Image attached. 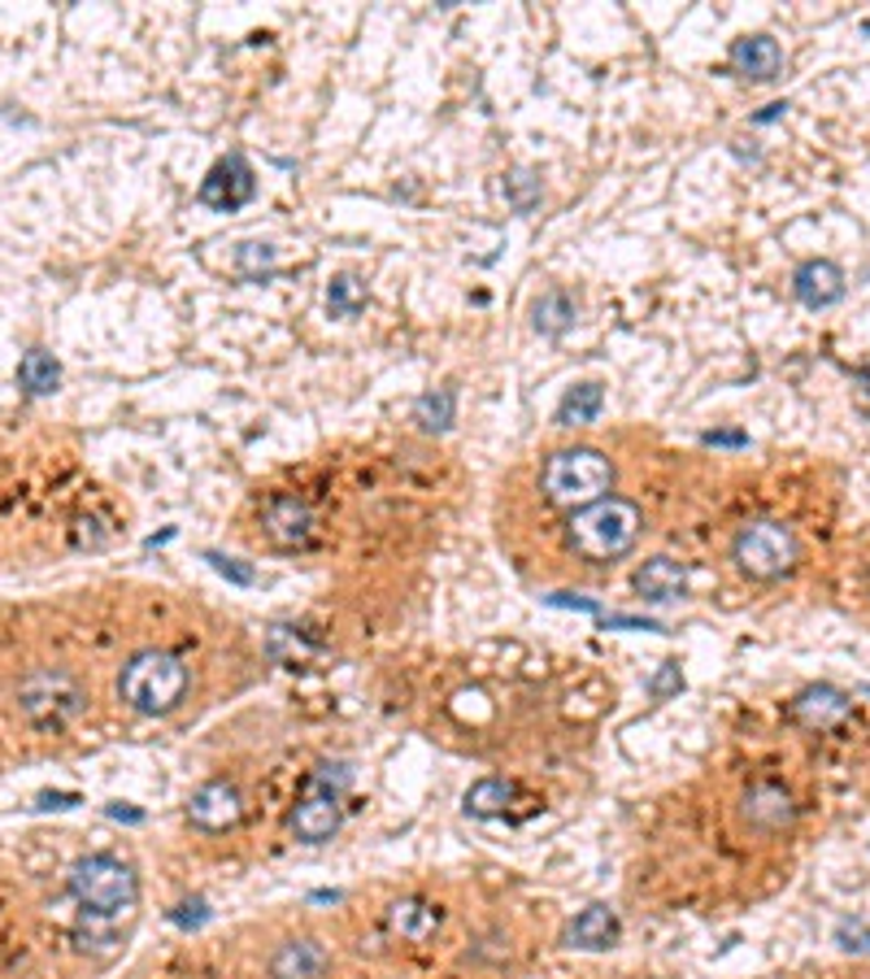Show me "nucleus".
<instances>
[{"instance_id": "nucleus-26", "label": "nucleus", "mask_w": 870, "mask_h": 979, "mask_svg": "<svg viewBox=\"0 0 870 979\" xmlns=\"http://www.w3.org/2000/svg\"><path fill=\"white\" fill-rule=\"evenodd\" d=\"M279 270V257L270 245H257V240H245L236 248V274L249 279V283H265L270 274Z\"/></svg>"}, {"instance_id": "nucleus-27", "label": "nucleus", "mask_w": 870, "mask_h": 979, "mask_svg": "<svg viewBox=\"0 0 870 979\" xmlns=\"http://www.w3.org/2000/svg\"><path fill=\"white\" fill-rule=\"evenodd\" d=\"M540 196H544V183H540V175L535 170H513L509 179H505V201H509V210L513 214H531L535 205H540Z\"/></svg>"}, {"instance_id": "nucleus-34", "label": "nucleus", "mask_w": 870, "mask_h": 979, "mask_svg": "<svg viewBox=\"0 0 870 979\" xmlns=\"http://www.w3.org/2000/svg\"><path fill=\"white\" fill-rule=\"evenodd\" d=\"M549 606H557V610H588V614H597V601H588V597H570V593H553V597H549Z\"/></svg>"}, {"instance_id": "nucleus-28", "label": "nucleus", "mask_w": 870, "mask_h": 979, "mask_svg": "<svg viewBox=\"0 0 870 979\" xmlns=\"http://www.w3.org/2000/svg\"><path fill=\"white\" fill-rule=\"evenodd\" d=\"M836 945L849 949V954H870V927L858 923V919H840L836 927Z\"/></svg>"}, {"instance_id": "nucleus-9", "label": "nucleus", "mask_w": 870, "mask_h": 979, "mask_svg": "<svg viewBox=\"0 0 870 979\" xmlns=\"http://www.w3.org/2000/svg\"><path fill=\"white\" fill-rule=\"evenodd\" d=\"M261 531L274 549H309L318 536V518L301 496H270L261 509Z\"/></svg>"}, {"instance_id": "nucleus-11", "label": "nucleus", "mask_w": 870, "mask_h": 979, "mask_svg": "<svg viewBox=\"0 0 870 979\" xmlns=\"http://www.w3.org/2000/svg\"><path fill=\"white\" fill-rule=\"evenodd\" d=\"M849 714H854L849 693H840V688H832V684H810V688H801V693L792 697V719H796L801 728H810V732H832V728H840Z\"/></svg>"}, {"instance_id": "nucleus-1", "label": "nucleus", "mask_w": 870, "mask_h": 979, "mask_svg": "<svg viewBox=\"0 0 870 979\" xmlns=\"http://www.w3.org/2000/svg\"><path fill=\"white\" fill-rule=\"evenodd\" d=\"M640 531L644 514L622 496H606L588 509H575L566 522V540L584 562H619L635 549Z\"/></svg>"}, {"instance_id": "nucleus-17", "label": "nucleus", "mask_w": 870, "mask_h": 979, "mask_svg": "<svg viewBox=\"0 0 870 979\" xmlns=\"http://www.w3.org/2000/svg\"><path fill=\"white\" fill-rule=\"evenodd\" d=\"M327 967H331V958L318 941H287L270 958V976L274 979H323Z\"/></svg>"}, {"instance_id": "nucleus-23", "label": "nucleus", "mask_w": 870, "mask_h": 979, "mask_svg": "<svg viewBox=\"0 0 870 979\" xmlns=\"http://www.w3.org/2000/svg\"><path fill=\"white\" fill-rule=\"evenodd\" d=\"M18 383H22L31 396H48V392H57V383H61V362H57L53 353H44V349H31V353L18 362Z\"/></svg>"}, {"instance_id": "nucleus-38", "label": "nucleus", "mask_w": 870, "mask_h": 979, "mask_svg": "<svg viewBox=\"0 0 870 979\" xmlns=\"http://www.w3.org/2000/svg\"><path fill=\"white\" fill-rule=\"evenodd\" d=\"M867 693H870V688H867Z\"/></svg>"}, {"instance_id": "nucleus-15", "label": "nucleus", "mask_w": 870, "mask_h": 979, "mask_svg": "<svg viewBox=\"0 0 870 979\" xmlns=\"http://www.w3.org/2000/svg\"><path fill=\"white\" fill-rule=\"evenodd\" d=\"M635 593L653 606H670L688 593V571L675 562V558H648L640 571H635Z\"/></svg>"}, {"instance_id": "nucleus-32", "label": "nucleus", "mask_w": 870, "mask_h": 979, "mask_svg": "<svg viewBox=\"0 0 870 979\" xmlns=\"http://www.w3.org/2000/svg\"><path fill=\"white\" fill-rule=\"evenodd\" d=\"M606 627H626V631H662V622L653 618H635V614H610Z\"/></svg>"}, {"instance_id": "nucleus-16", "label": "nucleus", "mask_w": 870, "mask_h": 979, "mask_svg": "<svg viewBox=\"0 0 870 979\" xmlns=\"http://www.w3.org/2000/svg\"><path fill=\"white\" fill-rule=\"evenodd\" d=\"M619 936H622L619 914L610 905H588V910H579L570 919V927H566L562 941L570 949H610V945H619Z\"/></svg>"}, {"instance_id": "nucleus-22", "label": "nucleus", "mask_w": 870, "mask_h": 979, "mask_svg": "<svg viewBox=\"0 0 870 979\" xmlns=\"http://www.w3.org/2000/svg\"><path fill=\"white\" fill-rule=\"evenodd\" d=\"M513 797H518V788L509 779H479L466 792V814H475V819H500L513 806Z\"/></svg>"}, {"instance_id": "nucleus-12", "label": "nucleus", "mask_w": 870, "mask_h": 979, "mask_svg": "<svg viewBox=\"0 0 870 979\" xmlns=\"http://www.w3.org/2000/svg\"><path fill=\"white\" fill-rule=\"evenodd\" d=\"M741 814H745V823L753 828V832H783V828H792V819H796V801H792V792H788L783 784L761 779V784H753V788L745 792Z\"/></svg>"}, {"instance_id": "nucleus-2", "label": "nucleus", "mask_w": 870, "mask_h": 979, "mask_svg": "<svg viewBox=\"0 0 870 979\" xmlns=\"http://www.w3.org/2000/svg\"><path fill=\"white\" fill-rule=\"evenodd\" d=\"M540 488L549 496V505L557 509H588L597 500H606L614 488V466L606 453L597 449H562L544 462L540 471Z\"/></svg>"}, {"instance_id": "nucleus-7", "label": "nucleus", "mask_w": 870, "mask_h": 979, "mask_svg": "<svg viewBox=\"0 0 870 979\" xmlns=\"http://www.w3.org/2000/svg\"><path fill=\"white\" fill-rule=\"evenodd\" d=\"M18 706H22L31 728H53L57 732V728H66L83 714L88 693L70 671H31L18 684Z\"/></svg>"}, {"instance_id": "nucleus-10", "label": "nucleus", "mask_w": 870, "mask_h": 979, "mask_svg": "<svg viewBox=\"0 0 870 979\" xmlns=\"http://www.w3.org/2000/svg\"><path fill=\"white\" fill-rule=\"evenodd\" d=\"M188 819H192L201 832H227V828H236V823L245 819V797H240L236 784H227V779H210V784H201V788L192 792V801H188Z\"/></svg>"}, {"instance_id": "nucleus-14", "label": "nucleus", "mask_w": 870, "mask_h": 979, "mask_svg": "<svg viewBox=\"0 0 870 979\" xmlns=\"http://www.w3.org/2000/svg\"><path fill=\"white\" fill-rule=\"evenodd\" d=\"M727 66L741 75V79H753V83H766L783 70V48L770 40V35H745L732 44L727 53Z\"/></svg>"}, {"instance_id": "nucleus-21", "label": "nucleus", "mask_w": 870, "mask_h": 979, "mask_svg": "<svg viewBox=\"0 0 870 979\" xmlns=\"http://www.w3.org/2000/svg\"><path fill=\"white\" fill-rule=\"evenodd\" d=\"M453 418H457V392L453 387H436V392H422L414 401V423L422 431H431V436L436 431H449Z\"/></svg>"}, {"instance_id": "nucleus-35", "label": "nucleus", "mask_w": 870, "mask_h": 979, "mask_svg": "<svg viewBox=\"0 0 870 979\" xmlns=\"http://www.w3.org/2000/svg\"><path fill=\"white\" fill-rule=\"evenodd\" d=\"M79 806V792H39V810H70Z\"/></svg>"}, {"instance_id": "nucleus-5", "label": "nucleus", "mask_w": 870, "mask_h": 979, "mask_svg": "<svg viewBox=\"0 0 870 979\" xmlns=\"http://www.w3.org/2000/svg\"><path fill=\"white\" fill-rule=\"evenodd\" d=\"M344 788H349V766L344 762H323L309 779H305V788H301V797H296V806H292V836L296 841H305V845H323V841H331L336 836V828H340V801H344Z\"/></svg>"}, {"instance_id": "nucleus-37", "label": "nucleus", "mask_w": 870, "mask_h": 979, "mask_svg": "<svg viewBox=\"0 0 870 979\" xmlns=\"http://www.w3.org/2000/svg\"><path fill=\"white\" fill-rule=\"evenodd\" d=\"M783 110H788V105H783V101H775V105H766V114H757L753 123H770V119H779Z\"/></svg>"}, {"instance_id": "nucleus-24", "label": "nucleus", "mask_w": 870, "mask_h": 979, "mask_svg": "<svg viewBox=\"0 0 870 979\" xmlns=\"http://www.w3.org/2000/svg\"><path fill=\"white\" fill-rule=\"evenodd\" d=\"M265 649H270V657L274 662H283V666H305L314 653H318V644L309 640V635H301L296 627H283V622H274L270 627V635H265Z\"/></svg>"}, {"instance_id": "nucleus-6", "label": "nucleus", "mask_w": 870, "mask_h": 979, "mask_svg": "<svg viewBox=\"0 0 870 979\" xmlns=\"http://www.w3.org/2000/svg\"><path fill=\"white\" fill-rule=\"evenodd\" d=\"M732 558L736 566L745 571L748 579H761V584H775L783 575H792L796 558H801V544L792 536V527L775 522V518H753L736 531V544H732Z\"/></svg>"}, {"instance_id": "nucleus-18", "label": "nucleus", "mask_w": 870, "mask_h": 979, "mask_svg": "<svg viewBox=\"0 0 870 979\" xmlns=\"http://www.w3.org/2000/svg\"><path fill=\"white\" fill-rule=\"evenodd\" d=\"M575 318H579V305H575V296L570 292H562V288H549L535 305H531V323H535V331L540 336H566L570 327H575Z\"/></svg>"}, {"instance_id": "nucleus-29", "label": "nucleus", "mask_w": 870, "mask_h": 979, "mask_svg": "<svg viewBox=\"0 0 870 979\" xmlns=\"http://www.w3.org/2000/svg\"><path fill=\"white\" fill-rule=\"evenodd\" d=\"M679 688H683V675H679L675 662H662L657 675L648 679V697H653V701H666V697H675Z\"/></svg>"}, {"instance_id": "nucleus-20", "label": "nucleus", "mask_w": 870, "mask_h": 979, "mask_svg": "<svg viewBox=\"0 0 870 979\" xmlns=\"http://www.w3.org/2000/svg\"><path fill=\"white\" fill-rule=\"evenodd\" d=\"M606 409V387L601 383H579L562 396L557 405V427H588L597 423V414Z\"/></svg>"}, {"instance_id": "nucleus-30", "label": "nucleus", "mask_w": 870, "mask_h": 979, "mask_svg": "<svg viewBox=\"0 0 870 979\" xmlns=\"http://www.w3.org/2000/svg\"><path fill=\"white\" fill-rule=\"evenodd\" d=\"M205 562L223 575V579H231V584H240V588H249L257 584V575H252V566H245L240 558H223V553H205Z\"/></svg>"}, {"instance_id": "nucleus-4", "label": "nucleus", "mask_w": 870, "mask_h": 979, "mask_svg": "<svg viewBox=\"0 0 870 979\" xmlns=\"http://www.w3.org/2000/svg\"><path fill=\"white\" fill-rule=\"evenodd\" d=\"M70 897L88 910V919H118L135 905L139 879L123 857L88 854L70 866Z\"/></svg>"}, {"instance_id": "nucleus-19", "label": "nucleus", "mask_w": 870, "mask_h": 979, "mask_svg": "<svg viewBox=\"0 0 870 979\" xmlns=\"http://www.w3.org/2000/svg\"><path fill=\"white\" fill-rule=\"evenodd\" d=\"M387 927L400 936V941H427L436 927H440V910H431L427 901H414V897H405V901H396L392 910H387Z\"/></svg>"}, {"instance_id": "nucleus-36", "label": "nucleus", "mask_w": 870, "mask_h": 979, "mask_svg": "<svg viewBox=\"0 0 870 979\" xmlns=\"http://www.w3.org/2000/svg\"><path fill=\"white\" fill-rule=\"evenodd\" d=\"M105 814H110L114 823H144V810H131V806H123V801H114Z\"/></svg>"}, {"instance_id": "nucleus-3", "label": "nucleus", "mask_w": 870, "mask_h": 979, "mask_svg": "<svg viewBox=\"0 0 870 979\" xmlns=\"http://www.w3.org/2000/svg\"><path fill=\"white\" fill-rule=\"evenodd\" d=\"M118 697L135 714H170L188 697V666L166 649H144L123 666Z\"/></svg>"}, {"instance_id": "nucleus-25", "label": "nucleus", "mask_w": 870, "mask_h": 979, "mask_svg": "<svg viewBox=\"0 0 870 979\" xmlns=\"http://www.w3.org/2000/svg\"><path fill=\"white\" fill-rule=\"evenodd\" d=\"M366 305V283L358 274H336L327 288V314L331 318H353Z\"/></svg>"}, {"instance_id": "nucleus-31", "label": "nucleus", "mask_w": 870, "mask_h": 979, "mask_svg": "<svg viewBox=\"0 0 870 979\" xmlns=\"http://www.w3.org/2000/svg\"><path fill=\"white\" fill-rule=\"evenodd\" d=\"M170 923L174 927H183V932H192V927H205L210 923V905L196 897V901H183V905H174L170 910Z\"/></svg>"}, {"instance_id": "nucleus-33", "label": "nucleus", "mask_w": 870, "mask_h": 979, "mask_svg": "<svg viewBox=\"0 0 870 979\" xmlns=\"http://www.w3.org/2000/svg\"><path fill=\"white\" fill-rule=\"evenodd\" d=\"M701 440H705V445H719V449H745L748 445L745 431H705Z\"/></svg>"}, {"instance_id": "nucleus-8", "label": "nucleus", "mask_w": 870, "mask_h": 979, "mask_svg": "<svg viewBox=\"0 0 870 979\" xmlns=\"http://www.w3.org/2000/svg\"><path fill=\"white\" fill-rule=\"evenodd\" d=\"M201 205L205 210H218V214H236L245 210L252 196H257V175L245 161V153H227L214 161V170L201 179Z\"/></svg>"}, {"instance_id": "nucleus-13", "label": "nucleus", "mask_w": 870, "mask_h": 979, "mask_svg": "<svg viewBox=\"0 0 870 979\" xmlns=\"http://www.w3.org/2000/svg\"><path fill=\"white\" fill-rule=\"evenodd\" d=\"M792 292H796V301L805 310H827V305H836L845 296V270L836 261H827V257H810V261L796 266Z\"/></svg>"}]
</instances>
